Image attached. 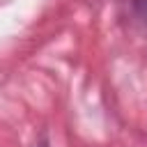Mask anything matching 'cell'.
Segmentation results:
<instances>
[{
  "mask_svg": "<svg viewBox=\"0 0 147 147\" xmlns=\"http://www.w3.org/2000/svg\"><path fill=\"white\" fill-rule=\"evenodd\" d=\"M136 7H138V11H140V16L147 21V0H136Z\"/></svg>",
  "mask_w": 147,
  "mask_h": 147,
  "instance_id": "1",
  "label": "cell"
}]
</instances>
